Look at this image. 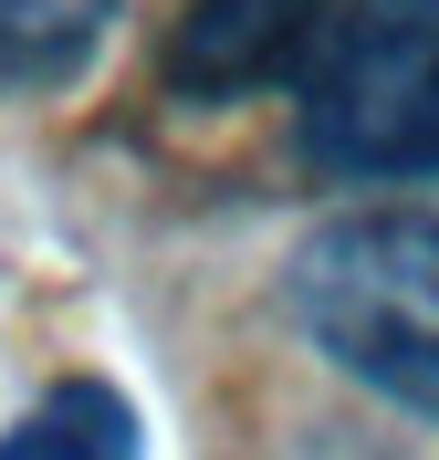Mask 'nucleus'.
<instances>
[{"mask_svg": "<svg viewBox=\"0 0 439 460\" xmlns=\"http://www.w3.org/2000/svg\"><path fill=\"white\" fill-rule=\"evenodd\" d=\"M283 314L346 387L439 419V199L324 220L283 261Z\"/></svg>", "mask_w": 439, "mask_h": 460, "instance_id": "f257e3e1", "label": "nucleus"}, {"mask_svg": "<svg viewBox=\"0 0 439 460\" xmlns=\"http://www.w3.org/2000/svg\"><path fill=\"white\" fill-rule=\"evenodd\" d=\"M116 31V0H0V94L74 84Z\"/></svg>", "mask_w": 439, "mask_h": 460, "instance_id": "39448f33", "label": "nucleus"}, {"mask_svg": "<svg viewBox=\"0 0 439 460\" xmlns=\"http://www.w3.org/2000/svg\"><path fill=\"white\" fill-rule=\"evenodd\" d=\"M136 450L146 429L126 408V387H105V376H63L42 408H22L0 429V460H136Z\"/></svg>", "mask_w": 439, "mask_h": 460, "instance_id": "20e7f679", "label": "nucleus"}, {"mask_svg": "<svg viewBox=\"0 0 439 460\" xmlns=\"http://www.w3.org/2000/svg\"><path fill=\"white\" fill-rule=\"evenodd\" d=\"M324 22H335V0H189L168 74L199 105H241L262 84H303Z\"/></svg>", "mask_w": 439, "mask_h": 460, "instance_id": "7ed1b4c3", "label": "nucleus"}, {"mask_svg": "<svg viewBox=\"0 0 439 460\" xmlns=\"http://www.w3.org/2000/svg\"><path fill=\"white\" fill-rule=\"evenodd\" d=\"M293 137L356 189L439 178V0H335L293 84Z\"/></svg>", "mask_w": 439, "mask_h": 460, "instance_id": "f03ea898", "label": "nucleus"}]
</instances>
